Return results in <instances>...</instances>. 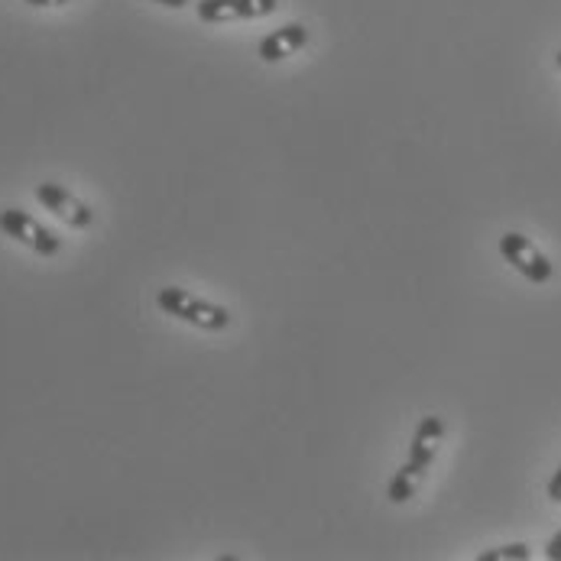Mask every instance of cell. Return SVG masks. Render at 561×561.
<instances>
[{
    "label": "cell",
    "mask_w": 561,
    "mask_h": 561,
    "mask_svg": "<svg viewBox=\"0 0 561 561\" xmlns=\"http://www.w3.org/2000/svg\"><path fill=\"white\" fill-rule=\"evenodd\" d=\"M157 306H160L165 316L179 321H188L202 331H225L231 328V312L225 306H215V302H205L179 286H165L157 293Z\"/></svg>",
    "instance_id": "1"
},
{
    "label": "cell",
    "mask_w": 561,
    "mask_h": 561,
    "mask_svg": "<svg viewBox=\"0 0 561 561\" xmlns=\"http://www.w3.org/2000/svg\"><path fill=\"white\" fill-rule=\"evenodd\" d=\"M500 253H503V260H506L519 276H526V279L536 283V286L549 283V279L556 276L552 260H549L536 243L529 241L526 234H516V231L503 234V238H500Z\"/></svg>",
    "instance_id": "2"
},
{
    "label": "cell",
    "mask_w": 561,
    "mask_h": 561,
    "mask_svg": "<svg viewBox=\"0 0 561 561\" xmlns=\"http://www.w3.org/2000/svg\"><path fill=\"white\" fill-rule=\"evenodd\" d=\"M0 231H3L7 238L20 241L23 247H30V250L39 253V256H56V253L62 250V241H59L49 228H43L36 218H30V215L20 211V208H3V211H0Z\"/></svg>",
    "instance_id": "3"
},
{
    "label": "cell",
    "mask_w": 561,
    "mask_h": 561,
    "mask_svg": "<svg viewBox=\"0 0 561 561\" xmlns=\"http://www.w3.org/2000/svg\"><path fill=\"white\" fill-rule=\"evenodd\" d=\"M445 438V422L438 415H425L412 435V445H409V461L402 465V474L409 478H425V471L432 468L435 455H438V442Z\"/></svg>",
    "instance_id": "4"
},
{
    "label": "cell",
    "mask_w": 561,
    "mask_h": 561,
    "mask_svg": "<svg viewBox=\"0 0 561 561\" xmlns=\"http://www.w3.org/2000/svg\"><path fill=\"white\" fill-rule=\"evenodd\" d=\"M36 202L46 211H53L59 221H66L69 228H91V221H94V211L81 198H76L69 188H62L59 182H39L36 185Z\"/></svg>",
    "instance_id": "5"
},
{
    "label": "cell",
    "mask_w": 561,
    "mask_h": 561,
    "mask_svg": "<svg viewBox=\"0 0 561 561\" xmlns=\"http://www.w3.org/2000/svg\"><path fill=\"white\" fill-rule=\"evenodd\" d=\"M279 0H198L195 13L202 23H234V20H260L270 16Z\"/></svg>",
    "instance_id": "6"
},
{
    "label": "cell",
    "mask_w": 561,
    "mask_h": 561,
    "mask_svg": "<svg viewBox=\"0 0 561 561\" xmlns=\"http://www.w3.org/2000/svg\"><path fill=\"white\" fill-rule=\"evenodd\" d=\"M302 46H309V30L302 23H286L273 33H266L260 43H256V56L263 62H283L289 56H296Z\"/></svg>",
    "instance_id": "7"
},
{
    "label": "cell",
    "mask_w": 561,
    "mask_h": 561,
    "mask_svg": "<svg viewBox=\"0 0 561 561\" xmlns=\"http://www.w3.org/2000/svg\"><path fill=\"white\" fill-rule=\"evenodd\" d=\"M533 559L529 546L526 542H510V546H500V549H486L478 556V561H526Z\"/></svg>",
    "instance_id": "8"
},
{
    "label": "cell",
    "mask_w": 561,
    "mask_h": 561,
    "mask_svg": "<svg viewBox=\"0 0 561 561\" xmlns=\"http://www.w3.org/2000/svg\"><path fill=\"white\" fill-rule=\"evenodd\" d=\"M387 496H390L393 503H405V500H412V496H415V478H409V474L397 471V478H393L390 486H387Z\"/></svg>",
    "instance_id": "9"
},
{
    "label": "cell",
    "mask_w": 561,
    "mask_h": 561,
    "mask_svg": "<svg viewBox=\"0 0 561 561\" xmlns=\"http://www.w3.org/2000/svg\"><path fill=\"white\" fill-rule=\"evenodd\" d=\"M546 559L549 561H561V529L549 539V546H546Z\"/></svg>",
    "instance_id": "10"
},
{
    "label": "cell",
    "mask_w": 561,
    "mask_h": 561,
    "mask_svg": "<svg viewBox=\"0 0 561 561\" xmlns=\"http://www.w3.org/2000/svg\"><path fill=\"white\" fill-rule=\"evenodd\" d=\"M549 496H552L556 503H561V465L559 471H556V478L549 481Z\"/></svg>",
    "instance_id": "11"
},
{
    "label": "cell",
    "mask_w": 561,
    "mask_h": 561,
    "mask_svg": "<svg viewBox=\"0 0 561 561\" xmlns=\"http://www.w3.org/2000/svg\"><path fill=\"white\" fill-rule=\"evenodd\" d=\"M23 3H30V7H62L69 0H23Z\"/></svg>",
    "instance_id": "12"
},
{
    "label": "cell",
    "mask_w": 561,
    "mask_h": 561,
    "mask_svg": "<svg viewBox=\"0 0 561 561\" xmlns=\"http://www.w3.org/2000/svg\"><path fill=\"white\" fill-rule=\"evenodd\" d=\"M153 3H162V7H172V10H179V7H185V3H192V0H153Z\"/></svg>",
    "instance_id": "13"
},
{
    "label": "cell",
    "mask_w": 561,
    "mask_h": 561,
    "mask_svg": "<svg viewBox=\"0 0 561 561\" xmlns=\"http://www.w3.org/2000/svg\"><path fill=\"white\" fill-rule=\"evenodd\" d=\"M556 59H559V69H561V49H559V56H556Z\"/></svg>",
    "instance_id": "14"
}]
</instances>
